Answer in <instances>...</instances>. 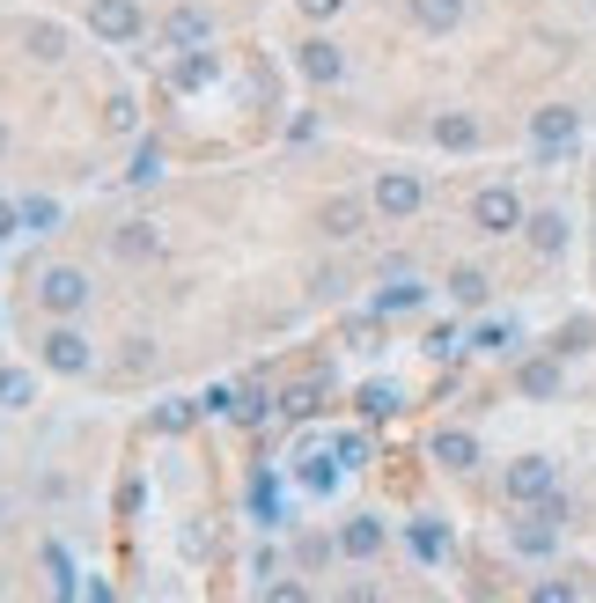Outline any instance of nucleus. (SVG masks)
<instances>
[{
	"instance_id": "3",
	"label": "nucleus",
	"mask_w": 596,
	"mask_h": 603,
	"mask_svg": "<svg viewBox=\"0 0 596 603\" xmlns=\"http://www.w3.org/2000/svg\"><path fill=\"white\" fill-rule=\"evenodd\" d=\"M140 0H89V30L97 37H111V45H125V37H140Z\"/></svg>"
},
{
	"instance_id": "9",
	"label": "nucleus",
	"mask_w": 596,
	"mask_h": 603,
	"mask_svg": "<svg viewBox=\"0 0 596 603\" xmlns=\"http://www.w3.org/2000/svg\"><path fill=\"white\" fill-rule=\"evenodd\" d=\"M162 45L199 52V45H206V15H199V8H170V15H162Z\"/></svg>"
},
{
	"instance_id": "21",
	"label": "nucleus",
	"mask_w": 596,
	"mask_h": 603,
	"mask_svg": "<svg viewBox=\"0 0 596 603\" xmlns=\"http://www.w3.org/2000/svg\"><path fill=\"white\" fill-rule=\"evenodd\" d=\"M522 228H530V243H538V250H560V243H567V221H560V214H530Z\"/></svg>"
},
{
	"instance_id": "27",
	"label": "nucleus",
	"mask_w": 596,
	"mask_h": 603,
	"mask_svg": "<svg viewBox=\"0 0 596 603\" xmlns=\"http://www.w3.org/2000/svg\"><path fill=\"white\" fill-rule=\"evenodd\" d=\"M258 603H310V589H302V581H266V596Z\"/></svg>"
},
{
	"instance_id": "8",
	"label": "nucleus",
	"mask_w": 596,
	"mask_h": 603,
	"mask_svg": "<svg viewBox=\"0 0 596 603\" xmlns=\"http://www.w3.org/2000/svg\"><path fill=\"white\" fill-rule=\"evenodd\" d=\"M552 485H560V471H552L546 457H522L516 471H508V501H522V507H530V501H552Z\"/></svg>"
},
{
	"instance_id": "19",
	"label": "nucleus",
	"mask_w": 596,
	"mask_h": 603,
	"mask_svg": "<svg viewBox=\"0 0 596 603\" xmlns=\"http://www.w3.org/2000/svg\"><path fill=\"white\" fill-rule=\"evenodd\" d=\"M30 398H37V390H30L23 368H0V405H8V412H30Z\"/></svg>"
},
{
	"instance_id": "22",
	"label": "nucleus",
	"mask_w": 596,
	"mask_h": 603,
	"mask_svg": "<svg viewBox=\"0 0 596 603\" xmlns=\"http://www.w3.org/2000/svg\"><path fill=\"white\" fill-rule=\"evenodd\" d=\"M516 383H522V398H552V390H560V368H552V361H530Z\"/></svg>"
},
{
	"instance_id": "20",
	"label": "nucleus",
	"mask_w": 596,
	"mask_h": 603,
	"mask_svg": "<svg viewBox=\"0 0 596 603\" xmlns=\"http://www.w3.org/2000/svg\"><path fill=\"white\" fill-rule=\"evenodd\" d=\"M449 294H457V302H464V310H479V302H486V272H479V266L449 272Z\"/></svg>"
},
{
	"instance_id": "26",
	"label": "nucleus",
	"mask_w": 596,
	"mask_h": 603,
	"mask_svg": "<svg viewBox=\"0 0 596 603\" xmlns=\"http://www.w3.org/2000/svg\"><path fill=\"white\" fill-rule=\"evenodd\" d=\"M280 412H288V420H310V412H317V383L288 390V405H280Z\"/></svg>"
},
{
	"instance_id": "30",
	"label": "nucleus",
	"mask_w": 596,
	"mask_h": 603,
	"mask_svg": "<svg viewBox=\"0 0 596 603\" xmlns=\"http://www.w3.org/2000/svg\"><path fill=\"white\" fill-rule=\"evenodd\" d=\"M339 603H375V581H347V589H339Z\"/></svg>"
},
{
	"instance_id": "17",
	"label": "nucleus",
	"mask_w": 596,
	"mask_h": 603,
	"mask_svg": "<svg viewBox=\"0 0 596 603\" xmlns=\"http://www.w3.org/2000/svg\"><path fill=\"white\" fill-rule=\"evenodd\" d=\"M170 81H177V89H199V81H214V52H184V59L170 67Z\"/></svg>"
},
{
	"instance_id": "4",
	"label": "nucleus",
	"mask_w": 596,
	"mask_h": 603,
	"mask_svg": "<svg viewBox=\"0 0 596 603\" xmlns=\"http://www.w3.org/2000/svg\"><path fill=\"white\" fill-rule=\"evenodd\" d=\"M45 368H59V376H89V338H81L67 316L45 332Z\"/></svg>"
},
{
	"instance_id": "32",
	"label": "nucleus",
	"mask_w": 596,
	"mask_h": 603,
	"mask_svg": "<svg viewBox=\"0 0 596 603\" xmlns=\"http://www.w3.org/2000/svg\"><path fill=\"white\" fill-rule=\"evenodd\" d=\"M0 228H8V206H0Z\"/></svg>"
},
{
	"instance_id": "33",
	"label": "nucleus",
	"mask_w": 596,
	"mask_h": 603,
	"mask_svg": "<svg viewBox=\"0 0 596 603\" xmlns=\"http://www.w3.org/2000/svg\"><path fill=\"white\" fill-rule=\"evenodd\" d=\"M0 147H8V125H0Z\"/></svg>"
},
{
	"instance_id": "15",
	"label": "nucleus",
	"mask_w": 596,
	"mask_h": 603,
	"mask_svg": "<svg viewBox=\"0 0 596 603\" xmlns=\"http://www.w3.org/2000/svg\"><path fill=\"white\" fill-rule=\"evenodd\" d=\"M361 214H369L361 199H331L324 206V236H361Z\"/></svg>"
},
{
	"instance_id": "18",
	"label": "nucleus",
	"mask_w": 596,
	"mask_h": 603,
	"mask_svg": "<svg viewBox=\"0 0 596 603\" xmlns=\"http://www.w3.org/2000/svg\"><path fill=\"white\" fill-rule=\"evenodd\" d=\"M111 250H119V258H155V228H140V221H125L119 236H111Z\"/></svg>"
},
{
	"instance_id": "23",
	"label": "nucleus",
	"mask_w": 596,
	"mask_h": 603,
	"mask_svg": "<svg viewBox=\"0 0 596 603\" xmlns=\"http://www.w3.org/2000/svg\"><path fill=\"white\" fill-rule=\"evenodd\" d=\"M125 177H133V185H155V177H162V147L140 141V147H133V169H125Z\"/></svg>"
},
{
	"instance_id": "12",
	"label": "nucleus",
	"mask_w": 596,
	"mask_h": 603,
	"mask_svg": "<svg viewBox=\"0 0 596 603\" xmlns=\"http://www.w3.org/2000/svg\"><path fill=\"white\" fill-rule=\"evenodd\" d=\"M435 464H449V471H472V464H479V442L464 435V427H442V435H435Z\"/></svg>"
},
{
	"instance_id": "14",
	"label": "nucleus",
	"mask_w": 596,
	"mask_h": 603,
	"mask_svg": "<svg viewBox=\"0 0 596 603\" xmlns=\"http://www.w3.org/2000/svg\"><path fill=\"white\" fill-rule=\"evenodd\" d=\"M413 23L420 30H457L464 23V0H413Z\"/></svg>"
},
{
	"instance_id": "24",
	"label": "nucleus",
	"mask_w": 596,
	"mask_h": 603,
	"mask_svg": "<svg viewBox=\"0 0 596 603\" xmlns=\"http://www.w3.org/2000/svg\"><path fill=\"white\" fill-rule=\"evenodd\" d=\"M383 310H420V288H413V280L383 288V294H375V316H383Z\"/></svg>"
},
{
	"instance_id": "11",
	"label": "nucleus",
	"mask_w": 596,
	"mask_h": 603,
	"mask_svg": "<svg viewBox=\"0 0 596 603\" xmlns=\"http://www.w3.org/2000/svg\"><path fill=\"white\" fill-rule=\"evenodd\" d=\"M302 74H310V81H339V74H347V59H339V45H331V37H310V45H302Z\"/></svg>"
},
{
	"instance_id": "5",
	"label": "nucleus",
	"mask_w": 596,
	"mask_h": 603,
	"mask_svg": "<svg viewBox=\"0 0 596 603\" xmlns=\"http://www.w3.org/2000/svg\"><path fill=\"white\" fill-rule=\"evenodd\" d=\"M472 221L486 228V236H508V228H522V199L508 192V185H494V192L472 199Z\"/></svg>"
},
{
	"instance_id": "25",
	"label": "nucleus",
	"mask_w": 596,
	"mask_h": 603,
	"mask_svg": "<svg viewBox=\"0 0 596 603\" xmlns=\"http://www.w3.org/2000/svg\"><path fill=\"white\" fill-rule=\"evenodd\" d=\"M155 427H162V435H184V427H192V405H184V398H170V405L155 412Z\"/></svg>"
},
{
	"instance_id": "29",
	"label": "nucleus",
	"mask_w": 596,
	"mask_h": 603,
	"mask_svg": "<svg viewBox=\"0 0 596 603\" xmlns=\"http://www.w3.org/2000/svg\"><path fill=\"white\" fill-rule=\"evenodd\" d=\"M530 603H574V589H567V581H538V589H530Z\"/></svg>"
},
{
	"instance_id": "31",
	"label": "nucleus",
	"mask_w": 596,
	"mask_h": 603,
	"mask_svg": "<svg viewBox=\"0 0 596 603\" xmlns=\"http://www.w3.org/2000/svg\"><path fill=\"white\" fill-rule=\"evenodd\" d=\"M302 15H317L324 23V15H339V0H302Z\"/></svg>"
},
{
	"instance_id": "16",
	"label": "nucleus",
	"mask_w": 596,
	"mask_h": 603,
	"mask_svg": "<svg viewBox=\"0 0 596 603\" xmlns=\"http://www.w3.org/2000/svg\"><path fill=\"white\" fill-rule=\"evenodd\" d=\"M30 59H45V67L52 59H67V30L59 23H30Z\"/></svg>"
},
{
	"instance_id": "1",
	"label": "nucleus",
	"mask_w": 596,
	"mask_h": 603,
	"mask_svg": "<svg viewBox=\"0 0 596 603\" xmlns=\"http://www.w3.org/2000/svg\"><path fill=\"white\" fill-rule=\"evenodd\" d=\"M37 302H45L52 316H81L89 310V272L81 266H52L45 280H37Z\"/></svg>"
},
{
	"instance_id": "2",
	"label": "nucleus",
	"mask_w": 596,
	"mask_h": 603,
	"mask_svg": "<svg viewBox=\"0 0 596 603\" xmlns=\"http://www.w3.org/2000/svg\"><path fill=\"white\" fill-rule=\"evenodd\" d=\"M420 199H427V185L413 177V169H383L369 206H375V214H391V221H405V214H420Z\"/></svg>"
},
{
	"instance_id": "7",
	"label": "nucleus",
	"mask_w": 596,
	"mask_h": 603,
	"mask_svg": "<svg viewBox=\"0 0 596 603\" xmlns=\"http://www.w3.org/2000/svg\"><path fill=\"white\" fill-rule=\"evenodd\" d=\"M560 523H567V507H560V501H546V507H538V515H530V523H522V531H516V552L546 559L552 545H560Z\"/></svg>"
},
{
	"instance_id": "6",
	"label": "nucleus",
	"mask_w": 596,
	"mask_h": 603,
	"mask_svg": "<svg viewBox=\"0 0 596 603\" xmlns=\"http://www.w3.org/2000/svg\"><path fill=\"white\" fill-rule=\"evenodd\" d=\"M574 133H582V119H574L567 103H546V111L530 119V141L546 147V155H567V147H574Z\"/></svg>"
},
{
	"instance_id": "13",
	"label": "nucleus",
	"mask_w": 596,
	"mask_h": 603,
	"mask_svg": "<svg viewBox=\"0 0 596 603\" xmlns=\"http://www.w3.org/2000/svg\"><path fill=\"white\" fill-rule=\"evenodd\" d=\"M435 141L464 155V147H479V119L472 111H442V119H435Z\"/></svg>"
},
{
	"instance_id": "10",
	"label": "nucleus",
	"mask_w": 596,
	"mask_h": 603,
	"mask_svg": "<svg viewBox=\"0 0 596 603\" xmlns=\"http://www.w3.org/2000/svg\"><path fill=\"white\" fill-rule=\"evenodd\" d=\"M339 552L347 559H375L383 552V523H375V515H353L347 531H339Z\"/></svg>"
},
{
	"instance_id": "28",
	"label": "nucleus",
	"mask_w": 596,
	"mask_h": 603,
	"mask_svg": "<svg viewBox=\"0 0 596 603\" xmlns=\"http://www.w3.org/2000/svg\"><path fill=\"white\" fill-rule=\"evenodd\" d=\"M391 405H397L391 383H369V390H361V412H391Z\"/></svg>"
}]
</instances>
